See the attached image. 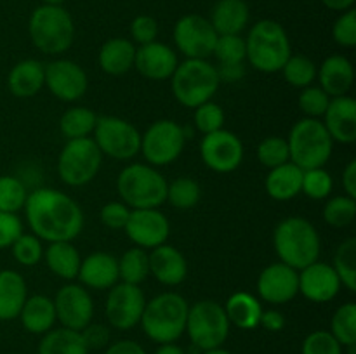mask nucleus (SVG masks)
I'll list each match as a JSON object with an SVG mask.
<instances>
[{"mask_svg": "<svg viewBox=\"0 0 356 354\" xmlns=\"http://www.w3.org/2000/svg\"><path fill=\"white\" fill-rule=\"evenodd\" d=\"M225 307L228 316L229 325H235L240 330H254L259 326L261 314H263V305L259 298L247 292H236L226 301Z\"/></svg>", "mask_w": 356, "mask_h": 354, "instance_id": "32", "label": "nucleus"}, {"mask_svg": "<svg viewBox=\"0 0 356 354\" xmlns=\"http://www.w3.org/2000/svg\"><path fill=\"white\" fill-rule=\"evenodd\" d=\"M202 198V187L191 177H177L170 184H167V198L172 207L179 208V210H190V208L197 207L198 201Z\"/></svg>", "mask_w": 356, "mask_h": 354, "instance_id": "37", "label": "nucleus"}, {"mask_svg": "<svg viewBox=\"0 0 356 354\" xmlns=\"http://www.w3.org/2000/svg\"><path fill=\"white\" fill-rule=\"evenodd\" d=\"M131 215V208L124 201H108L99 212V219L106 228L124 229Z\"/></svg>", "mask_w": 356, "mask_h": 354, "instance_id": "52", "label": "nucleus"}, {"mask_svg": "<svg viewBox=\"0 0 356 354\" xmlns=\"http://www.w3.org/2000/svg\"><path fill=\"white\" fill-rule=\"evenodd\" d=\"M45 85L54 97L65 103H73L87 92L89 78L79 62L72 59H56L45 65Z\"/></svg>", "mask_w": 356, "mask_h": 354, "instance_id": "16", "label": "nucleus"}, {"mask_svg": "<svg viewBox=\"0 0 356 354\" xmlns=\"http://www.w3.org/2000/svg\"><path fill=\"white\" fill-rule=\"evenodd\" d=\"M301 183L302 170L292 162H287L284 165L270 169V174L264 180V187L273 200L287 201L301 193Z\"/></svg>", "mask_w": 356, "mask_h": 354, "instance_id": "31", "label": "nucleus"}, {"mask_svg": "<svg viewBox=\"0 0 356 354\" xmlns=\"http://www.w3.org/2000/svg\"><path fill=\"white\" fill-rule=\"evenodd\" d=\"M259 325L268 332H280L285 326V316L277 309H270V311H263L261 314Z\"/></svg>", "mask_w": 356, "mask_h": 354, "instance_id": "55", "label": "nucleus"}, {"mask_svg": "<svg viewBox=\"0 0 356 354\" xmlns=\"http://www.w3.org/2000/svg\"><path fill=\"white\" fill-rule=\"evenodd\" d=\"M186 142L184 127L174 120H156L141 134L143 156L152 167L170 165L179 158Z\"/></svg>", "mask_w": 356, "mask_h": 354, "instance_id": "11", "label": "nucleus"}, {"mask_svg": "<svg viewBox=\"0 0 356 354\" xmlns=\"http://www.w3.org/2000/svg\"><path fill=\"white\" fill-rule=\"evenodd\" d=\"M31 44L40 52L58 56L68 51L75 38V23L63 6H38L28 21Z\"/></svg>", "mask_w": 356, "mask_h": 354, "instance_id": "5", "label": "nucleus"}, {"mask_svg": "<svg viewBox=\"0 0 356 354\" xmlns=\"http://www.w3.org/2000/svg\"><path fill=\"white\" fill-rule=\"evenodd\" d=\"M136 59V45L129 38H110L99 49L101 69L111 76H120L131 71Z\"/></svg>", "mask_w": 356, "mask_h": 354, "instance_id": "29", "label": "nucleus"}, {"mask_svg": "<svg viewBox=\"0 0 356 354\" xmlns=\"http://www.w3.org/2000/svg\"><path fill=\"white\" fill-rule=\"evenodd\" d=\"M13 248V255L21 266H37L44 257V248H42L40 238L35 235H24L21 233L19 238L10 245Z\"/></svg>", "mask_w": 356, "mask_h": 354, "instance_id": "46", "label": "nucleus"}, {"mask_svg": "<svg viewBox=\"0 0 356 354\" xmlns=\"http://www.w3.org/2000/svg\"><path fill=\"white\" fill-rule=\"evenodd\" d=\"M40 2L45 3V6H63L66 0H40Z\"/></svg>", "mask_w": 356, "mask_h": 354, "instance_id": "62", "label": "nucleus"}, {"mask_svg": "<svg viewBox=\"0 0 356 354\" xmlns=\"http://www.w3.org/2000/svg\"><path fill=\"white\" fill-rule=\"evenodd\" d=\"M28 191L23 180L14 176H0V212L17 214L26 203Z\"/></svg>", "mask_w": 356, "mask_h": 354, "instance_id": "41", "label": "nucleus"}, {"mask_svg": "<svg viewBox=\"0 0 356 354\" xmlns=\"http://www.w3.org/2000/svg\"><path fill=\"white\" fill-rule=\"evenodd\" d=\"M320 87L329 94V97L346 96L355 82V68L348 58L341 54L329 56L316 69Z\"/></svg>", "mask_w": 356, "mask_h": 354, "instance_id": "25", "label": "nucleus"}, {"mask_svg": "<svg viewBox=\"0 0 356 354\" xmlns=\"http://www.w3.org/2000/svg\"><path fill=\"white\" fill-rule=\"evenodd\" d=\"M19 319L24 330L35 335H44L52 330L56 319L54 301L47 295H31L26 298L19 312Z\"/></svg>", "mask_w": 356, "mask_h": 354, "instance_id": "30", "label": "nucleus"}, {"mask_svg": "<svg viewBox=\"0 0 356 354\" xmlns=\"http://www.w3.org/2000/svg\"><path fill=\"white\" fill-rule=\"evenodd\" d=\"M56 319L65 328L82 332L89 323H92L94 302L87 288L80 285H65L59 288L54 298Z\"/></svg>", "mask_w": 356, "mask_h": 354, "instance_id": "18", "label": "nucleus"}, {"mask_svg": "<svg viewBox=\"0 0 356 354\" xmlns=\"http://www.w3.org/2000/svg\"><path fill=\"white\" fill-rule=\"evenodd\" d=\"M193 120L197 130H200L204 135L211 134V132L222 128V125H225V111L219 104L207 101V103L195 108Z\"/></svg>", "mask_w": 356, "mask_h": 354, "instance_id": "47", "label": "nucleus"}, {"mask_svg": "<svg viewBox=\"0 0 356 354\" xmlns=\"http://www.w3.org/2000/svg\"><path fill=\"white\" fill-rule=\"evenodd\" d=\"M167 180L155 167L127 165L117 177L120 200L131 208H159L167 198Z\"/></svg>", "mask_w": 356, "mask_h": 354, "instance_id": "7", "label": "nucleus"}, {"mask_svg": "<svg viewBox=\"0 0 356 354\" xmlns=\"http://www.w3.org/2000/svg\"><path fill=\"white\" fill-rule=\"evenodd\" d=\"M332 37L341 47H355L356 45V10L348 9L341 12L332 26Z\"/></svg>", "mask_w": 356, "mask_h": 354, "instance_id": "50", "label": "nucleus"}, {"mask_svg": "<svg viewBox=\"0 0 356 354\" xmlns=\"http://www.w3.org/2000/svg\"><path fill=\"white\" fill-rule=\"evenodd\" d=\"M28 298L26 281L17 271H0V321L19 318L24 302Z\"/></svg>", "mask_w": 356, "mask_h": 354, "instance_id": "28", "label": "nucleus"}, {"mask_svg": "<svg viewBox=\"0 0 356 354\" xmlns=\"http://www.w3.org/2000/svg\"><path fill=\"white\" fill-rule=\"evenodd\" d=\"M149 259V274L155 278L159 283L167 287H176L181 285L188 276V262L186 257L167 243L156 246L148 253Z\"/></svg>", "mask_w": 356, "mask_h": 354, "instance_id": "23", "label": "nucleus"}, {"mask_svg": "<svg viewBox=\"0 0 356 354\" xmlns=\"http://www.w3.org/2000/svg\"><path fill=\"white\" fill-rule=\"evenodd\" d=\"M218 75L219 82H238L245 75V68H243V62L242 65H219Z\"/></svg>", "mask_w": 356, "mask_h": 354, "instance_id": "57", "label": "nucleus"}, {"mask_svg": "<svg viewBox=\"0 0 356 354\" xmlns=\"http://www.w3.org/2000/svg\"><path fill=\"white\" fill-rule=\"evenodd\" d=\"M83 287L92 290H110L118 283V259L113 253L94 252L82 259L79 274H76Z\"/></svg>", "mask_w": 356, "mask_h": 354, "instance_id": "24", "label": "nucleus"}, {"mask_svg": "<svg viewBox=\"0 0 356 354\" xmlns=\"http://www.w3.org/2000/svg\"><path fill=\"white\" fill-rule=\"evenodd\" d=\"M202 354H232L229 351L222 349V347H216V349H209V351H204Z\"/></svg>", "mask_w": 356, "mask_h": 354, "instance_id": "61", "label": "nucleus"}, {"mask_svg": "<svg viewBox=\"0 0 356 354\" xmlns=\"http://www.w3.org/2000/svg\"><path fill=\"white\" fill-rule=\"evenodd\" d=\"M250 10L245 0H218L212 7L211 24L219 35H240L247 28Z\"/></svg>", "mask_w": 356, "mask_h": 354, "instance_id": "27", "label": "nucleus"}, {"mask_svg": "<svg viewBox=\"0 0 356 354\" xmlns=\"http://www.w3.org/2000/svg\"><path fill=\"white\" fill-rule=\"evenodd\" d=\"M218 68L207 59H186L170 76L174 97L186 108H198L212 99L219 89Z\"/></svg>", "mask_w": 356, "mask_h": 354, "instance_id": "8", "label": "nucleus"}, {"mask_svg": "<svg viewBox=\"0 0 356 354\" xmlns=\"http://www.w3.org/2000/svg\"><path fill=\"white\" fill-rule=\"evenodd\" d=\"M257 158L268 169H275V167L291 162L287 139L280 137V135H271V137L263 139L257 146Z\"/></svg>", "mask_w": 356, "mask_h": 354, "instance_id": "45", "label": "nucleus"}, {"mask_svg": "<svg viewBox=\"0 0 356 354\" xmlns=\"http://www.w3.org/2000/svg\"><path fill=\"white\" fill-rule=\"evenodd\" d=\"M44 259L49 269L63 280H75L82 262V257L72 242L49 243L47 250H44Z\"/></svg>", "mask_w": 356, "mask_h": 354, "instance_id": "33", "label": "nucleus"}, {"mask_svg": "<svg viewBox=\"0 0 356 354\" xmlns=\"http://www.w3.org/2000/svg\"><path fill=\"white\" fill-rule=\"evenodd\" d=\"M330 97L322 87L308 85L299 94V108L308 118H320L325 113Z\"/></svg>", "mask_w": 356, "mask_h": 354, "instance_id": "48", "label": "nucleus"}, {"mask_svg": "<svg viewBox=\"0 0 356 354\" xmlns=\"http://www.w3.org/2000/svg\"><path fill=\"white\" fill-rule=\"evenodd\" d=\"M330 333L343 347L356 344V305L353 302L339 305L330 323Z\"/></svg>", "mask_w": 356, "mask_h": 354, "instance_id": "39", "label": "nucleus"}, {"mask_svg": "<svg viewBox=\"0 0 356 354\" xmlns=\"http://www.w3.org/2000/svg\"><path fill=\"white\" fill-rule=\"evenodd\" d=\"M316 69L318 68H316L312 59L298 54L291 56L280 71L284 73V78L287 80V83H291L292 87L305 89V87L312 85L313 80L316 78Z\"/></svg>", "mask_w": 356, "mask_h": 354, "instance_id": "40", "label": "nucleus"}, {"mask_svg": "<svg viewBox=\"0 0 356 354\" xmlns=\"http://www.w3.org/2000/svg\"><path fill=\"white\" fill-rule=\"evenodd\" d=\"M273 245L280 262L302 269L322 252V242L315 226L305 217H287L275 228Z\"/></svg>", "mask_w": 356, "mask_h": 354, "instance_id": "2", "label": "nucleus"}, {"mask_svg": "<svg viewBox=\"0 0 356 354\" xmlns=\"http://www.w3.org/2000/svg\"><path fill=\"white\" fill-rule=\"evenodd\" d=\"M174 42L186 59H207L214 52L218 33L207 17L186 14L174 26Z\"/></svg>", "mask_w": 356, "mask_h": 354, "instance_id": "13", "label": "nucleus"}, {"mask_svg": "<svg viewBox=\"0 0 356 354\" xmlns=\"http://www.w3.org/2000/svg\"><path fill=\"white\" fill-rule=\"evenodd\" d=\"M334 179L330 172H327L323 167L318 169H308L302 170V183H301V193L312 200H325L329 194L332 193Z\"/></svg>", "mask_w": 356, "mask_h": 354, "instance_id": "43", "label": "nucleus"}, {"mask_svg": "<svg viewBox=\"0 0 356 354\" xmlns=\"http://www.w3.org/2000/svg\"><path fill=\"white\" fill-rule=\"evenodd\" d=\"M92 134L99 151L110 158L131 160L141 149V134L124 118L97 117Z\"/></svg>", "mask_w": 356, "mask_h": 354, "instance_id": "12", "label": "nucleus"}, {"mask_svg": "<svg viewBox=\"0 0 356 354\" xmlns=\"http://www.w3.org/2000/svg\"><path fill=\"white\" fill-rule=\"evenodd\" d=\"M80 333H82L89 351L103 349V347H106V344L110 342V330L104 325H99V323H89Z\"/></svg>", "mask_w": 356, "mask_h": 354, "instance_id": "54", "label": "nucleus"}, {"mask_svg": "<svg viewBox=\"0 0 356 354\" xmlns=\"http://www.w3.org/2000/svg\"><path fill=\"white\" fill-rule=\"evenodd\" d=\"M212 56L219 65H242L247 59L245 38L242 35H219Z\"/></svg>", "mask_w": 356, "mask_h": 354, "instance_id": "44", "label": "nucleus"}, {"mask_svg": "<svg viewBox=\"0 0 356 354\" xmlns=\"http://www.w3.org/2000/svg\"><path fill=\"white\" fill-rule=\"evenodd\" d=\"M341 287L343 285L339 276L330 264L315 260L309 266L299 269V292L308 301L316 304L332 301L339 294Z\"/></svg>", "mask_w": 356, "mask_h": 354, "instance_id": "20", "label": "nucleus"}, {"mask_svg": "<svg viewBox=\"0 0 356 354\" xmlns=\"http://www.w3.org/2000/svg\"><path fill=\"white\" fill-rule=\"evenodd\" d=\"M24 214L31 233L49 243L73 242L83 228V212L79 203L51 187L31 191L24 203Z\"/></svg>", "mask_w": 356, "mask_h": 354, "instance_id": "1", "label": "nucleus"}, {"mask_svg": "<svg viewBox=\"0 0 356 354\" xmlns=\"http://www.w3.org/2000/svg\"><path fill=\"white\" fill-rule=\"evenodd\" d=\"M291 162L301 170L323 167L332 156L334 141L318 118H301L287 137Z\"/></svg>", "mask_w": 356, "mask_h": 354, "instance_id": "6", "label": "nucleus"}, {"mask_svg": "<svg viewBox=\"0 0 356 354\" xmlns=\"http://www.w3.org/2000/svg\"><path fill=\"white\" fill-rule=\"evenodd\" d=\"M104 354H146L145 347L134 340H118L111 344Z\"/></svg>", "mask_w": 356, "mask_h": 354, "instance_id": "56", "label": "nucleus"}, {"mask_svg": "<svg viewBox=\"0 0 356 354\" xmlns=\"http://www.w3.org/2000/svg\"><path fill=\"white\" fill-rule=\"evenodd\" d=\"M155 354H188V353L183 349V347L170 342V344H160V347L155 351Z\"/></svg>", "mask_w": 356, "mask_h": 354, "instance_id": "60", "label": "nucleus"}, {"mask_svg": "<svg viewBox=\"0 0 356 354\" xmlns=\"http://www.w3.org/2000/svg\"><path fill=\"white\" fill-rule=\"evenodd\" d=\"M149 274L148 252L139 246H132L118 259V276L124 283L141 285Z\"/></svg>", "mask_w": 356, "mask_h": 354, "instance_id": "36", "label": "nucleus"}, {"mask_svg": "<svg viewBox=\"0 0 356 354\" xmlns=\"http://www.w3.org/2000/svg\"><path fill=\"white\" fill-rule=\"evenodd\" d=\"M146 297L139 285H129L120 281L108 292L106 312L108 323L117 330H131L141 321Z\"/></svg>", "mask_w": 356, "mask_h": 354, "instance_id": "14", "label": "nucleus"}, {"mask_svg": "<svg viewBox=\"0 0 356 354\" xmlns=\"http://www.w3.org/2000/svg\"><path fill=\"white\" fill-rule=\"evenodd\" d=\"M131 37L139 45L155 42L159 37V23H156L155 17L148 16V14L134 17L131 23Z\"/></svg>", "mask_w": 356, "mask_h": 354, "instance_id": "51", "label": "nucleus"}, {"mask_svg": "<svg viewBox=\"0 0 356 354\" xmlns=\"http://www.w3.org/2000/svg\"><path fill=\"white\" fill-rule=\"evenodd\" d=\"M229 321L225 307L216 301L195 302L188 311L186 330L191 344L200 353L221 347L229 335Z\"/></svg>", "mask_w": 356, "mask_h": 354, "instance_id": "9", "label": "nucleus"}, {"mask_svg": "<svg viewBox=\"0 0 356 354\" xmlns=\"http://www.w3.org/2000/svg\"><path fill=\"white\" fill-rule=\"evenodd\" d=\"M356 0H322L323 6L330 10H337V12H344L348 9H353Z\"/></svg>", "mask_w": 356, "mask_h": 354, "instance_id": "59", "label": "nucleus"}, {"mask_svg": "<svg viewBox=\"0 0 356 354\" xmlns=\"http://www.w3.org/2000/svg\"><path fill=\"white\" fill-rule=\"evenodd\" d=\"M45 85V65L37 59H23L16 62L7 76L10 94L19 99H28L40 92Z\"/></svg>", "mask_w": 356, "mask_h": 354, "instance_id": "26", "label": "nucleus"}, {"mask_svg": "<svg viewBox=\"0 0 356 354\" xmlns=\"http://www.w3.org/2000/svg\"><path fill=\"white\" fill-rule=\"evenodd\" d=\"M23 233V222L17 214L0 212V250L9 248Z\"/></svg>", "mask_w": 356, "mask_h": 354, "instance_id": "53", "label": "nucleus"}, {"mask_svg": "<svg viewBox=\"0 0 356 354\" xmlns=\"http://www.w3.org/2000/svg\"><path fill=\"white\" fill-rule=\"evenodd\" d=\"M343 187L348 196L356 198V162L351 160L343 170Z\"/></svg>", "mask_w": 356, "mask_h": 354, "instance_id": "58", "label": "nucleus"}, {"mask_svg": "<svg viewBox=\"0 0 356 354\" xmlns=\"http://www.w3.org/2000/svg\"><path fill=\"white\" fill-rule=\"evenodd\" d=\"M177 54L172 47L162 42H152L136 49L134 66L145 78L167 80L176 71Z\"/></svg>", "mask_w": 356, "mask_h": 354, "instance_id": "21", "label": "nucleus"}, {"mask_svg": "<svg viewBox=\"0 0 356 354\" xmlns=\"http://www.w3.org/2000/svg\"><path fill=\"white\" fill-rule=\"evenodd\" d=\"M302 354H343V346L327 330H315L302 342Z\"/></svg>", "mask_w": 356, "mask_h": 354, "instance_id": "49", "label": "nucleus"}, {"mask_svg": "<svg viewBox=\"0 0 356 354\" xmlns=\"http://www.w3.org/2000/svg\"><path fill=\"white\" fill-rule=\"evenodd\" d=\"M323 125L332 141L351 144L356 141V101L350 96L330 97L323 113Z\"/></svg>", "mask_w": 356, "mask_h": 354, "instance_id": "22", "label": "nucleus"}, {"mask_svg": "<svg viewBox=\"0 0 356 354\" xmlns=\"http://www.w3.org/2000/svg\"><path fill=\"white\" fill-rule=\"evenodd\" d=\"M257 292L264 302L280 305L299 294V271L284 262H273L261 271Z\"/></svg>", "mask_w": 356, "mask_h": 354, "instance_id": "19", "label": "nucleus"}, {"mask_svg": "<svg viewBox=\"0 0 356 354\" xmlns=\"http://www.w3.org/2000/svg\"><path fill=\"white\" fill-rule=\"evenodd\" d=\"M334 271L339 276L341 285L350 292L356 290V239L348 238L337 246L334 253Z\"/></svg>", "mask_w": 356, "mask_h": 354, "instance_id": "38", "label": "nucleus"}, {"mask_svg": "<svg viewBox=\"0 0 356 354\" xmlns=\"http://www.w3.org/2000/svg\"><path fill=\"white\" fill-rule=\"evenodd\" d=\"M38 354H89V347L82 333L61 326L44 333L38 346Z\"/></svg>", "mask_w": 356, "mask_h": 354, "instance_id": "34", "label": "nucleus"}, {"mask_svg": "<svg viewBox=\"0 0 356 354\" xmlns=\"http://www.w3.org/2000/svg\"><path fill=\"white\" fill-rule=\"evenodd\" d=\"M356 215V198L341 194L330 198L323 207V219L327 224L334 228H346L355 221Z\"/></svg>", "mask_w": 356, "mask_h": 354, "instance_id": "42", "label": "nucleus"}, {"mask_svg": "<svg viewBox=\"0 0 356 354\" xmlns=\"http://www.w3.org/2000/svg\"><path fill=\"white\" fill-rule=\"evenodd\" d=\"M247 61L263 73L280 71L292 56L291 40L278 21L261 19L250 28L245 38Z\"/></svg>", "mask_w": 356, "mask_h": 354, "instance_id": "4", "label": "nucleus"}, {"mask_svg": "<svg viewBox=\"0 0 356 354\" xmlns=\"http://www.w3.org/2000/svg\"><path fill=\"white\" fill-rule=\"evenodd\" d=\"M200 156L205 165L219 174L233 172L243 160V144L238 135L219 128L205 134L200 142Z\"/></svg>", "mask_w": 356, "mask_h": 354, "instance_id": "15", "label": "nucleus"}, {"mask_svg": "<svg viewBox=\"0 0 356 354\" xmlns=\"http://www.w3.org/2000/svg\"><path fill=\"white\" fill-rule=\"evenodd\" d=\"M97 124V115L92 110L83 106L70 108L59 120V130L66 139L89 137Z\"/></svg>", "mask_w": 356, "mask_h": 354, "instance_id": "35", "label": "nucleus"}, {"mask_svg": "<svg viewBox=\"0 0 356 354\" xmlns=\"http://www.w3.org/2000/svg\"><path fill=\"white\" fill-rule=\"evenodd\" d=\"M101 163L103 153L92 137L70 139L58 156V174L68 186H86L97 176Z\"/></svg>", "mask_w": 356, "mask_h": 354, "instance_id": "10", "label": "nucleus"}, {"mask_svg": "<svg viewBox=\"0 0 356 354\" xmlns=\"http://www.w3.org/2000/svg\"><path fill=\"white\" fill-rule=\"evenodd\" d=\"M124 229L136 246L153 250L167 242L170 224L159 208H132Z\"/></svg>", "mask_w": 356, "mask_h": 354, "instance_id": "17", "label": "nucleus"}, {"mask_svg": "<svg viewBox=\"0 0 356 354\" xmlns=\"http://www.w3.org/2000/svg\"><path fill=\"white\" fill-rule=\"evenodd\" d=\"M186 298L176 292H163L146 302L141 316L143 332L159 344L176 342L186 330L188 319Z\"/></svg>", "mask_w": 356, "mask_h": 354, "instance_id": "3", "label": "nucleus"}]
</instances>
